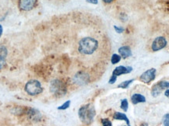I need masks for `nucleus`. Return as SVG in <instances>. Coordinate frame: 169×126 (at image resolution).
<instances>
[{"label":"nucleus","mask_w":169,"mask_h":126,"mask_svg":"<svg viewBox=\"0 0 169 126\" xmlns=\"http://www.w3.org/2000/svg\"><path fill=\"white\" fill-rule=\"evenodd\" d=\"M99 47V42L96 39L91 37H86L82 39L78 43V51L84 56H91Z\"/></svg>","instance_id":"f257e3e1"},{"label":"nucleus","mask_w":169,"mask_h":126,"mask_svg":"<svg viewBox=\"0 0 169 126\" xmlns=\"http://www.w3.org/2000/svg\"><path fill=\"white\" fill-rule=\"evenodd\" d=\"M114 30L116 31L117 33L121 34V33L124 32V28L123 27H117V26H114Z\"/></svg>","instance_id":"5701e85b"},{"label":"nucleus","mask_w":169,"mask_h":126,"mask_svg":"<svg viewBox=\"0 0 169 126\" xmlns=\"http://www.w3.org/2000/svg\"><path fill=\"white\" fill-rule=\"evenodd\" d=\"M163 124L165 126H169V114H166L164 115Z\"/></svg>","instance_id":"6ab92c4d"},{"label":"nucleus","mask_w":169,"mask_h":126,"mask_svg":"<svg viewBox=\"0 0 169 126\" xmlns=\"http://www.w3.org/2000/svg\"><path fill=\"white\" fill-rule=\"evenodd\" d=\"M70 104H71V100H67V101H66L65 103L63 105H61V107H59L58 108V110H66L67 109V108L70 107Z\"/></svg>","instance_id":"a211bd4d"},{"label":"nucleus","mask_w":169,"mask_h":126,"mask_svg":"<svg viewBox=\"0 0 169 126\" xmlns=\"http://www.w3.org/2000/svg\"><path fill=\"white\" fill-rule=\"evenodd\" d=\"M102 124H103V126H112L111 122L107 119H102Z\"/></svg>","instance_id":"4be33fe9"},{"label":"nucleus","mask_w":169,"mask_h":126,"mask_svg":"<svg viewBox=\"0 0 169 126\" xmlns=\"http://www.w3.org/2000/svg\"><path fill=\"white\" fill-rule=\"evenodd\" d=\"M163 90L164 89L160 86V84H159V83L154 85V86H153V88H152V90H151V94H152V96L154 97H157V96L160 95L161 93L162 92V90Z\"/></svg>","instance_id":"ddd939ff"},{"label":"nucleus","mask_w":169,"mask_h":126,"mask_svg":"<svg viewBox=\"0 0 169 126\" xmlns=\"http://www.w3.org/2000/svg\"><path fill=\"white\" fill-rule=\"evenodd\" d=\"M0 56L4 58L7 56V49L4 46H0Z\"/></svg>","instance_id":"f3484780"},{"label":"nucleus","mask_w":169,"mask_h":126,"mask_svg":"<svg viewBox=\"0 0 169 126\" xmlns=\"http://www.w3.org/2000/svg\"><path fill=\"white\" fill-rule=\"evenodd\" d=\"M37 0H19V7L21 10L30 11L34 9Z\"/></svg>","instance_id":"0eeeda50"},{"label":"nucleus","mask_w":169,"mask_h":126,"mask_svg":"<svg viewBox=\"0 0 169 126\" xmlns=\"http://www.w3.org/2000/svg\"><path fill=\"white\" fill-rule=\"evenodd\" d=\"M156 72H157V70H156V69H154V68L148 69V70H146V72H144L141 75H140V80H141L143 83H151V81L154 80V79H155Z\"/></svg>","instance_id":"423d86ee"},{"label":"nucleus","mask_w":169,"mask_h":126,"mask_svg":"<svg viewBox=\"0 0 169 126\" xmlns=\"http://www.w3.org/2000/svg\"><path fill=\"white\" fill-rule=\"evenodd\" d=\"M50 91L55 95H62L66 93V87L61 80H53L50 83Z\"/></svg>","instance_id":"20e7f679"},{"label":"nucleus","mask_w":169,"mask_h":126,"mask_svg":"<svg viewBox=\"0 0 169 126\" xmlns=\"http://www.w3.org/2000/svg\"><path fill=\"white\" fill-rule=\"evenodd\" d=\"M5 65H6V58L0 56V70L3 69Z\"/></svg>","instance_id":"412c9836"},{"label":"nucleus","mask_w":169,"mask_h":126,"mask_svg":"<svg viewBox=\"0 0 169 126\" xmlns=\"http://www.w3.org/2000/svg\"><path fill=\"white\" fill-rule=\"evenodd\" d=\"M3 26H2V25L0 24V37H1L2 34H3Z\"/></svg>","instance_id":"a878e982"},{"label":"nucleus","mask_w":169,"mask_h":126,"mask_svg":"<svg viewBox=\"0 0 169 126\" xmlns=\"http://www.w3.org/2000/svg\"><path fill=\"white\" fill-rule=\"evenodd\" d=\"M168 44L167 40L165 39V37H157L154 39V41H153L152 45H151V49L154 51H160V50L163 49L164 48H165Z\"/></svg>","instance_id":"39448f33"},{"label":"nucleus","mask_w":169,"mask_h":126,"mask_svg":"<svg viewBox=\"0 0 169 126\" xmlns=\"http://www.w3.org/2000/svg\"><path fill=\"white\" fill-rule=\"evenodd\" d=\"M132 71V68L131 66H123V65H120L118 66L114 69V70L113 71V73L112 75H115V76H119V75H123V74H128L130 73Z\"/></svg>","instance_id":"6e6552de"},{"label":"nucleus","mask_w":169,"mask_h":126,"mask_svg":"<svg viewBox=\"0 0 169 126\" xmlns=\"http://www.w3.org/2000/svg\"><path fill=\"white\" fill-rule=\"evenodd\" d=\"M105 3H110L114 1V0H103Z\"/></svg>","instance_id":"cd10ccee"},{"label":"nucleus","mask_w":169,"mask_h":126,"mask_svg":"<svg viewBox=\"0 0 169 126\" xmlns=\"http://www.w3.org/2000/svg\"><path fill=\"white\" fill-rule=\"evenodd\" d=\"M121 108L124 111H127L128 108H129V102H128L127 99H123L121 102Z\"/></svg>","instance_id":"2eb2a0df"},{"label":"nucleus","mask_w":169,"mask_h":126,"mask_svg":"<svg viewBox=\"0 0 169 126\" xmlns=\"http://www.w3.org/2000/svg\"><path fill=\"white\" fill-rule=\"evenodd\" d=\"M95 115H96V111L92 104L84 105L78 111V117L80 120L86 125H89L92 122Z\"/></svg>","instance_id":"f03ea898"},{"label":"nucleus","mask_w":169,"mask_h":126,"mask_svg":"<svg viewBox=\"0 0 169 126\" xmlns=\"http://www.w3.org/2000/svg\"><path fill=\"white\" fill-rule=\"evenodd\" d=\"M25 91L31 96H35L41 94L43 91V88L42 87L40 82L38 80H32L28 81L25 85Z\"/></svg>","instance_id":"7ed1b4c3"},{"label":"nucleus","mask_w":169,"mask_h":126,"mask_svg":"<svg viewBox=\"0 0 169 126\" xmlns=\"http://www.w3.org/2000/svg\"><path fill=\"white\" fill-rule=\"evenodd\" d=\"M131 100L133 104H137L146 102V97L140 94H135L131 97Z\"/></svg>","instance_id":"9b49d317"},{"label":"nucleus","mask_w":169,"mask_h":126,"mask_svg":"<svg viewBox=\"0 0 169 126\" xmlns=\"http://www.w3.org/2000/svg\"><path fill=\"white\" fill-rule=\"evenodd\" d=\"M118 52H119L120 56L122 57L123 59H126L130 56H132V53L131 51V48L129 46H123L118 49Z\"/></svg>","instance_id":"9d476101"},{"label":"nucleus","mask_w":169,"mask_h":126,"mask_svg":"<svg viewBox=\"0 0 169 126\" xmlns=\"http://www.w3.org/2000/svg\"><path fill=\"white\" fill-rule=\"evenodd\" d=\"M159 84L161 86L163 89H166V88H169V82L168 81H161L159 82Z\"/></svg>","instance_id":"aec40b11"},{"label":"nucleus","mask_w":169,"mask_h":126,"mask_svg":"<svg viewBox=\"0 0 169 126\" xmlns=\"http://www.w3.org/2000/svg\"><path fill=\"white\" fill-rule=\"evenodd\" d=\"M127 126H130V125H127Z\"/></svg>","instance_id":"c756f323"},{"label":"nucleus","mask_w":169,"mask_h":126,"mask_svg":"<svg viewBox=\"0 0 169 126\" xmlns=\"http://www.w3.org/2000/svg\"><path fill=\"white\" fill-rule=\"evenodd\" d=\"M87 2L92 3V4H97L98 0H86Z\"/></svg>","instance_id":"393cba45"},{"label":"nucleus","mask_w":169,"mask_h":126,"mask_svg":"<svg viewBox=\"0 0 169 126\" xmlns=\"http://www.w3.org/2000/svg\"><path fill=\"white\" fill-rule=\"evenodd\" d=\"M26 113L28 119L32 121H34V122H38V121L40 120L41 118H42L40 112H39V111H37V110L34 109V108H28Z\"/></svg>","instance_id":"1a4fd4ad"},{"label":"nucleus","mask_w":169,"mask_h":126,"mask_svg":"<svg viewBox=\"0 0 169 126\" xmlns=\"http://www.w3.org/2000/svg\"><path fill=\"white\" fill-rule=\"evenodd\" d=\"M142 126H148V125H147V124H143V125H142Z\"/></svg>","instance_id":"c85d7f7f"},{"label":"nucleus","mask_w":169,"mask_h":126,"mask_svg":"<svg viewBox=\"0 0 169 126\" xmlns=\"http://www.w3.org/2000/svg\"><path fill=\"white\" fill-rule=\"evenodd\" d=\"M134 81V80H127V81L122 82L121 83H120L118 86V88H122V89H127L129 86V85Z\"/></svg>","instance_id":"4468645a"},{"label":"nucleus","mask_w":169,"mask_h":126,"mask_svg":"<svg viewBox=\"0 0 169 126\" xmlns=\"http://www.w3.org/2000/svg\"><path fill=\"white\" fill-rule=\"evenodd\" d=\"M116 80H117V76L112 75V76L110 77V80H109V83H110V84H114V83L116 82Z\"/></svg>","instance_id":"b1692460"},{"label":"nucleus","mask_w":169,"mask_h":126,"mask_svg":"<svg viewBox=\"0 0 169 126\" xmlns=\"http://www.w3.org/2000/svg\"><path fill=\"white\" fill-rule=\"evenodd\" d=\"M121 57L119 56V55H117V54H114L113 56H112L111 57V63L113 65L117 64V63H118L121 61Z\"/></svg>","instance_id":"dca6fc26"},{"label":"nucleus","mask_w":169,"mask_h":126,"mask_svg":"<svg viewBox=\"0 0 169 126\" xmlns=\"http://www.w3.org/2000/svg\"><path fill=\"white\" fill-rule=\"evenodd\" d=\"M165 95L167 97H168V98H169V90H167L165 91Z\"/></svg>","instance_id":"bb28decb"},{"label":"nucleus","mask_w":169,"mask_h":126,"mask_svg":"<svg viewBox=\"0 0 169 126\" xmlns=\"http://www.w3.org/2000/svg\"><path fill=\"white\" fill-rule=\"evenodd\" d=\"M113 118H114V119H115V120L124 121V122H126V123H127L128 125H129V124H130L129 119H128V117L126 116V114H124V113L115 112L114 114Z\"/></svg>","instance_id":"f8f14e48"}]
</instances>
